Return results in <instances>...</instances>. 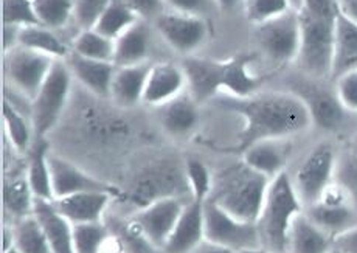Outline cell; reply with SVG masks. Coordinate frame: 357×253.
I'll return each mask as SVG.
<instances>
[{
    "mask_svg": "<svg viewBox=\"0 0 357 253\" xmlns=\"http://www.w3.org/2000/svg\"><path fill=\"white\" fill-rule=\"evenodd\" d=\"M224 109L241 115L239 151L261 140L289 139L312 126L307 107L294 92H258L249 98H225Z\"/></svg>",
    "mask_w": 357,
    "mask_h": 253,
    "instance_id": "obj_1",
    "label": "cell"
},
{
    "mask_svg": "<svg viewBox=\"0 0 357 253\" xmlns=\"http://www.w3.org/2000/svg\"><path fill=\"white\" fill-rule=\"evenodd\" d=\"M271 181L241 160L215 176L210 199L238 220L257 222Z\"/></svg>",
    "mask_w": 357,
    "mask_h": 253,
    "instance_id": "obj_2",
    "label": "cell"
},
{
    "mask_svg": "<svg viewBox=\"0 0 357 253\" xmlns=\"http://www.w3.org/2000/svg\"><path fill=\"white\" fill-rule=\"evenodd\" d=\"M305 210L289 174L281 173L272 179L257 220L261 249L287 253V238L295 217Z\"/></svg>",
    "mask_w": 357,
    "mask_h": 253,
    "instance_id": "obj_3",
    "label": "cell"
},
{
    "mask_svg": "<svg viewBox=\"0 0 357 253\" xmlns=\"http://www.w3.org/2000/svg\"><path fill=\"white\" fill-rule=\"evenodd\" d=\"M185 194H190L185 165L176 160L163 159L143 168L134 177L123 199L139 210L155 201L167 197H185Z\"/></svg>",
    "mask_w": 357,
    "mask_h": 253,
    "instance_id": "obj_4",
    "label": "cell"
},
{
    "mask_svg": "<svg viewBox=\"0 0 357 253\" xmlns=\"http://www.w3.org/2000/svg\"><path fill=\"white\" fill-rule=\"evenodd\" d=\"M298 15L301 29L298 61L301 67L312 78H331L337 16H314L303 10H298Z\"/></svg>",
    "mask_w": 357,
    "mask_h": 253,
    "instance_id": "obj_5",
    "label": "cell"
},
{
    "mask_svg": "<svg viewBox=\"0 0 357 253\" xmlns=\"http://www.w3.org/2000/svg\"><path fill=\"white\" fill-rule=\"evenodd\" d=\"M73 75L66 59L54 61L49 77L31 101V125L38 137L52 132L63 117L70 98Z\"/></svg>",
    "mask_w": 357,
    "mask_h": 253,
    "instance_id": "obj_6",
    "label": "cell"
},
{
    "mask_svg": "<svg viewBox=\"0 0 357 253\" xmlns=\"http://www.w3.org/2000/svg\"><path fill=\"white\" fill-rule=\"evenodd\" d=\"M204 220L207 243L236 253L261 249L257 224L238 220L211 199L204 204Z\"/></svg>",
    "mask_w": 357,
    "mask_h": 253,
    "instance_id": "obj_7",
    "label": "cell"
},
{
    "mask_svg": "<svg viewBox=\"0 0 357 253\" xmlns=\"http://www.w3.org/2000/svg\"><path fill=\"white\" fill-rule=\"evenodd\" d=\"M255 39L261 52L273 64L284 66L298 59L301 40L298 10H291L264 24L255 25Z\"/></svg>",
    "mask_w": 357,
    "mask_h": 253,
    "instance_id": "obj_8",
    "label": "cell"
},
{
    "mask_svg": "<svg viewBox=\"0 0 357 253\" xmlns=\"http://www.w3.org/2000/svg\"><path fill=\"white\" fill-rule=\"evenodd\" d=\"M54 61L47 54L17 45L5 53V78L15 91L31 102L49 77Z\"/></svg>",
    "mask_w": 357,
    "mask_h": 253,
    "instance_id": "obj_9",
    "label": "cell"
},
{
    "mask_svg": "<svg viewBox=\"0 0 357 253\" xmlns=\"http://www.w3.org/2000/svg\"><path fill=\"white\" fill-rule=\"evenodd\" d=\"M335 165L337 157L329 143H320L306 155L292 179L305 208L319 202L324 191L334 182Z\"/></svg>",
    "mask_w": 357,
    "mask_h": 253,
    "instance_id": "obj_10",
    "label": "cell"
},
{
    "mask_svg": "<svg viewBox=\"0 0 357 253\" xmlns=\"http://www.w3.org/2000/svg\"><path fill=\"white\" fill-rule=\"evenodd\" d=\"M157 31L171 49L182 54H193L207 43L210 36V25L207 19L196 15H187L181 11H163L154 20Z\"/></svg>",
    "mask_w": 357,
    "mask_h": 253,
    "instance_id": "obj_11",
    "label": "cell"
},
{
    "mask_svg": "<svg viewBox=\"0 0 357 253\" xmlns=\"http://www.w3.org/2000/svg\"><path fill=\"white\" fill-rule=\"evenodd\" d=\"M50 168L54 199L77 193H87V191L109 193L115 199H123L125 197V191H121L114 183L101 181L98 177L86 173L84 169H81L70 160L64 159V157L50 153Z\"/></svg>",
    "mask_w": 357,
    "mask_h": 253,
    "instance_id": "obj_12",
    "label": "cell"
},
{
    "mask_svg": "<svg viewBox=\"0 0 357 253\" xmlns=\"http://www.w3.org/2000/svg\"><path fill=\"white\" fill-rule=\"evenodd\" d=\"M187 202L183 197H167L139 208L130 220L157 249L163 250Z\"/></svg>",
    "mask_w": 357,
    "mask_h": 253,
    "instance_id": "obj_13",
    "label": "cell"
},
{
    "mask_svg": "<svg viewBox=\"0 0 357 253\" xmlns=\"http://www.w3.org/2000/svg\"><path fill=\"white\" fill-rule=\"evenodd\" d=\"M303 100L311 115L312 125L319 126L324 131L335 132L345 125L348 111L342 106L335 91L319 86L317 83H300L295 86V92Z\"/></svg>",
    "mask_w": 357,
    "mask_h": 253,
    "instance_id": "obj_14",
    "label": "cell"
},
{
    "mask_svg": "<svg viewBox=\"0 0 357 253\" xmlns=\"http://www.w3.org/2000/svg\"><path fill=\"white\" fill-rule=\"evenodd\" d=\"M182 68L187 91L197 105L215 100L222 92V61L190 54Z\"/></svg>",
    "mask_w": 357,
    "mask_h": 253,
    "instance_id": "obj_15",
    "label": "cell"
},
{
    "mask_svg": "<svg viewBox=\"0 0 357 253\" xmlns=\"http://www.w3.org/2000/svg\"><path fill=\"white\" fill-rule=\"evenodd\" d=\"M185 89H187V78L182 66L173 63L151 64L145 92H143V105L163 107L182 95Z\"/></svg>",
    "mask_w": 357,
    "mask_h": 253,
    "instance_id": "obj_16",
    "label": "cell"
},
{
    "mask_svg": "<svg viewBox=\"0 0 357 253\" xmlns=\"http://www.w3.org/2000/svg\"><path fill=\"white\" fill-rule=\"evenodd\" d=\"M204 204L190 199L185 205L173 233L165 244V253H193L205 243Z\"/></svg>",
    "mask_w": 357,
    "mask_h": 253,
    "instance_id": "obj_17",
    "label": "cell"
},
{
    "mask_svg": "<svg viewBox=\"0 0 357 253\" xmlns=\"http://www.w3.org/2000/svg\"><path fill=\"white\" fill-rule=\"evenodd\" d=\"M292 151L291 141L287 139L261 140L243 149V162L257 173L272 181L284 173L286 163Z\"/></svg>",
    "mask_w": 357,
    "mask_h": 253,
    "instance_id": "obj_18",
    "label": "cell"
},
{
    "mask_svg": "<svg viewBox=\"0 0 357 253\" xmlns=\"http://www.w3.org/2000/svg\"><path fill=\"white\" fill-rule=\"evenodd\" d=\"M115 199L112 194L100 193V191H87L53 199V205L61 215L72 225L100 222L105 217L106 210L111 201Z\"/></svg>",
    "mask_w": 357,
    "mask_h": 253,
    "instance_id": "obj_19",
    "label": "cell"
},
{
    "mask_svg": "<svg viewBox=\"0 0 357 253\" xmlns=\"http://www.w3.org/2000/svg\"><path fill=\"white\" fill-rule=\"evenodd\" d=\"M255 59V53H236L222 61V92L231 98H249L258 93L264 78L250 70Z\"/></svg>",
    "mask_w": 357,
    "mask_h": 253,
    "instance_id": "obj_20",
    "label": "cell"
},
{
    "mask_svg": "<svg viewBox=\"0 0 357 253\" xmlns=\"http://www.w3.org/2000/svg\"><path fill=\"white\" fill-rule=\"evenodd\" d=\"M73 78L86 87L95 97L109 98L111 95V86L115 75L116 66L107 61H97L79 56L77 53H70L66 59Z\"/></svg>",
    "mask_w": 357,
    "mask_h": 253,
    "instance_id": "obj_21",
    "label": "cell"
},
{
    "mask_svg": "<svg viewBox=\"0 0 357 253\" xmlns=\"http://www.w3.org/2000/svg\"><path fill=\"white\" fill-rule=\"evenodd\" d=\"M149 68L151 64L148 63L116 67L109 98L123 109L143 105V92H145Z\"/></svg>",
    "mask_w": 357,
    "mask_h": 253,
    "instance_id": "obj_22",
    "label": "cell"
},
{
    "mask_svg": "<svg viewBox=\"0 0 357 253\" xmlns=\"http://www.w3.org/2000/svg\"><path fill=\"white\" fill-rule=\"evenodd\" d=\"M25 176L29 179L31 191L36 201H53V183L50 168L49 141L44 137H38L31 149L26 154Z\"/></svg>",
    "mask_w": 357,
    "mask_h": 253,
    "instance_id": "obj_23",
    "label": "cell"
},
{
    "mask_svg": "<svg viewBox=\"0 0 357 253\" xmlns=\"http://www.w3.org/2000/svg\"><path fill=\"white\" fill-rule=\"evenodd\" d=\"M333 245L334 238L314 224L305 210L295 217L287 238V253H328Z\"/></svg>",
    "mask_w": 357,
    "mask_h": 253,
    "instance_id": "obj_24",
    "label": "cell"
},
{
    "mask_svg": "<svg viewBox=\"0 0 357 253\" xmlns=\"http://www.w3.org/2000/svg\"><path fill=\"white\" fill-rule=\"evenodd\" d=\"M34 216L43 225L53 253H75L73 225L54 208L52 201H36Z\"/></svg>",
    "mask_w": 357,
    "mask_h": 253,
    "instance_id": "obj_25",
    "label": "cell"
},
{
    "mask_svg": "<svg viewBox=\"0 0 357 253\" xmlns=\"http://www.w3.org/2000/svg\"><path fill=\"white\" fill-rule=\"evenodd\" d=\"M151 49V30L148 20L139 19L120 38L115 39L114 64L116 67L146 63Z\"/></svg>",
    "mask_w": 357,
    "mask_h": 253,
    "instance_id": "obj_26",
    "label": "cell"
},
{
    "mask_svg": "<svg viewBox=\"0 0 357 253\" xmlns=\"http://www.w3.org/2000/svg\"><path fill=\"white\" fill-rule=\"evenodd\" d=\"M357 68V24L339 11L334 31V59L331 79Z\"/></svg>",
    "mask_w": 357,
    "mask_h": 253,
    "instance_id": "obj_27",
    "label": "cell"
},
{
    "mask_svg": "<svg viewBox=\"0 0 357 253\" xmlns=\"http://www.w3.org/2000/svg\"><path fill=\"white\" fill-rule=\"evenodd\" d=\"M305 213L311 217L314 224H317L333 238H337L345 231L357 227V207L353 204L326 205L315 202L305 208Z\"/></svg>",
    "mask_w": 357,
    "mask_h": 253,
    "instance_id": "obj_28",
    "label": "cell"
},
{
    "mask_svg": "<svg viewBox=\"0 0 357 253\" xmlns=\"http://www.w3.org/2000/svg\"><path fill=\"white\" fill-rule=\"evenodd\" d=\"M197 102L190 93H182L162 107V125L165 131L174 137L193 132L199 123Z\"/></svg>",
    "mask_w": 357,
    "mask_h": 253,
    "instance_id": "obj_29",
    "label": "cell"
},
{
    "mask_svg": "<svg viewBox=\"0 0 357 253\" xmlns=\"http://www.w3.org/2000/svg\"><path fill=\"white\" fill-rule=\"evenodd\" d=\"M19 45L25 49L47 54L53 59H67L72 49L63 39H61L54 30L47 29L44 25H29L22 26L19 34Z\"/></svg>",
    "mask_w": 357,
    "mask_h": 253,
    "instance_id": "obj_30",
    "label": "cell"
},
{
    "mask_svg": "<svg viewBox=\"0 0 357 253\" xmlns=\"http://www.w3.org/2000/svg\"><path fill=\"white\" fill-rule=\"evenodd\" d=\"M34 205H36V197L33 194L25 173L5 181L3 207L6 213L16 221L24 220L34 215Z\"/></svg>",
    "mask_w": 357,
    "mask_h": 253,
    "instance_id": "obj_31",
    "label": "cell"
},
{
    "mask_svg": "<svg viewBox=\"0 0 357 253\" xmlns=\"http://www.w3.org/2000/svg\"><path fill=\"white\" fill-rule=\"evenodd\" d=\"M3 125L5 135L8 139L13 151L19 154H29L33 146L31 137L34 128L30 125L24 114L19 111L15 102L5 100L3 102Z\"/></svg>",
    "mask_w": 357,
    "mask_h": 253,
    "instance_id": "obj_32",
    "label": "cell"
},
{
    "mask_svg": "<svg viewBox=\"0 0 357 253\" xmlns=\"http://www.w3.org/2000/svg\"><path fill=\"white\" fill-rule=\"evenodd\" d=\"M137 20H139V16L123 0H111V3L101 13L93 29L115 40L130 29Z\"/></svg>",
    "mask_w": 357,
    "mask_h": 253,
    "instance_id": "obj_33",
    "label": "cell"
},
{
    "mask_svg": "<svg viewBox=\"0 0 357 253\" xmlns=\"http://www.w3.org/2000/svg\"><path fill=\"white\" fill-rule=\"evenodd\" d=\"M72 52L89 59L114 63L115 40L95 29L81 30L72 43Z\"/></svg>",
    "mask_w": 357,
    "mask_h": 253,
    "instance_id": "obj_34",
    "label": "cell"
},
{
    "mask_svg": "<svg viewBox=\"0 0 357 253\" xmlns=\"http://www.w3.org/2000/svg\"><path fill=\"white\" fill-rule=\"evenodd\" d=\"M15 247L20 253H53L43 225L31 215L15 222Z\"/></svg>",
    "mask_w": 357,
    "mask_h": 253,
    "instance_id": "obj_35",
    "label": "cell"
},
{
    "mask_svg": "<svg viewBox=\"0 0 357 253\" xmlns=\"http://www.w3.org/2000/svg\"><path fill=\"white\" fill-rule=\"evenodd\" d=\"M82 120H84V128L87 132L95 139L101 140H112V139H121L129 134L130 126L125 120L114 118L112 114H107L97 109H86L82 112Z\"/></svg>",
    "mask_w": 357,
    "mask_h": 253,
    "instance_id": "obj_36",
    "label": "cell"
},
{
    "mask_svg": "<svg viewBox=\"0 0 357 253\" xmlns=\"http://www.w3.org/2000/svg\"><path fill=\"white\" fill-rule=\"evenodd\" d=\"M112 230L100 222L73 225V245L75 253H102Z\"/></svg>",
    "mask_w": 357,
    "mask_h": 253,
    "instance_id": "obj_37",
    "label": "cell"
},
{
    "mask_svg": "<svg viewBox=\"0 0 357 253\" xmlns=\"http://www.w3.org/2000/svg\"><path fill=\"white\" fill-rule=\"evenodd\" d=\"M40 25L59 30L75 16V0H33Z\"/></svg>",
    "mask_w": 357,
    "mask_h": 253,
    "instance_id": "obj_38",
    "label": "cell"
},
{
    "mask_svg": "<svg viewBox=\"0 0 357 253\" xmlns=\"http://www.w3.org/2000/svg\"><path fill=\"white\" fill-rule=\"evenodd\" d=\"M183 165H185V176H187V182L190 188V199L199 201V202H207L211 197L215 176L211 174L208 167L199 159H188Z\"/></svg>",
    "mask_w": 357,
    "mask_h": 253,
    "instance_id": "obj_39",
    "label": "cell"
},
{
    "mask_svg": "<svg viewBox=\"0 0 357 253\" xmlns=\"http://www.w3.org/2000/svg\"><path fill=\"white\" fill-rule=\"evenodd\" d=\"M295 10L291 0H245V17L253 25L264 24Z\"/></svg>",
    "mask_w": 357,
    "mask_h": 253,
    "instance_id": "obj_40",
    "label": "cell"
},
{
    "mask_svg": "<svg viewBox=\"0 0 357 253\" xmlns=\"http://www.w3.org/2000/svg\"><path fill=\"white\" fill-rule=\"evenodd\" d=\"M3 25L29 26L38 25L39 20L33 0H3Z\"/></svg>",
    "mask_w": 357,
    "mask_h": 253,
    "instance_id": "obj_41",
    "label": "cell"
},
{
    "mask_svg": "<svg viewBox=\"0 0 357 253\" xmlns=\"http://www.w3.org/2000/svg\"><path fill=\"white\" fill-rule=\"evenodd\" d=\"M116 235L121 239L125 253H165L163 250L157 249L155 245L142 233L139 225L132 220L121 224L120 230L116 231Z\"/></svg>",
    "mask_w": 357,
    "mask_h": 253,
    "instance_id": "obj_42",
    "label": "cell"
},
{
    "mask_svg": "<svg viewBox=\"0 0 357 253\" xmlns=\"http://www.w3.org/2000/svg\"><path fill=\"white\" fill-rule=\"evenodd\" d=\"M334 181L347 190V193L357 207V151L351 149L348 154L337 159Z\"/></svg>",
    "mask_w": 357,
    "mask_h": 253,
    "instance_id": "obj_43",
    "label": "cell"
},
{
    "mask_svg": "<svg viewBox=\"0 0 357 253\" xmlns=\"http://www.w3.org/2000/svg\"><path fill=\"white\" fill-rule=\"evenodd\" d=\"M109 3H111V0H75L73 19L77 20L81 30L93 29L101 13L106 10Z\"/></svg>",
    "mask_w": 357,
    "mask_h": 253,
    "instance_id": "obj_44",
    "label": "cell"
},
{
    "mask_svg": "<svg viewBox=\"0 0 357 253\" xmlns=\"http://www.w3.org/2000/svg\"><path fill=\"white\" fill-rule=\"evenodd\" d=\"M335 95L348 112L357 114V68L335 78Z\"/></svg>",
    "mask_w": 357,
    "mask_h": 253,
    "instance_id": "obj_45",
    "label": "cell"
},
{
    "mask_svg": "<svg viewBox=\"0 0 357 253\" xmlns=\"http://www.w3.org/2000/svg\"><path fill=\"white\" fill-rule=\"evenodd\" d=\"M165 3L174 11L187 13V15H196L202 17L207 16L208 13H211L215 8H218L215 0H165Z\"/></svg>",
    "mask_w": 357,
    "mask_h": 253,
    "instance_id": "obj_46",
    "label": "cell"
},
{
    "mask_svg": "<svg viewBox=\"0 0 357 253\" xmlns=\"http://www.w3.org/2000/svg\"><path fill=\"white\" fill-rule=\"evenodd\" d=\"M139 19H157L165 11V0H123Z\"/></svg>",
    "mask_w": 357,
    "mask_h": 253,
    "instance_id": "obj_47",
    "label": "cell"
},
{
    "mask_svg": "<svg viewBox=\"0 0 357 253\" xmlns=\"http://www.w3.org/2000/svg\"><path fill=\"white\" fill-rule=\"evenodd\" d=\"M334 247L345 253H357V227L334 238Z\"/></svg>",
    "mask_w": 357,
    "mask_h": 253,
    "instance_id": "obj_48",
    "label": "cell"
},
{
    "mask_svg": "<svg viewBox=\"0 0 357 253\" xmlns=\"http://www.w3.org/2000/svg\"><path fill=\"white\" fill-rule=\"evenodd\" d=\"M20 26L3 25V52H10L19 45Z\"/></svg>",
    "mask_w": 357,
    "mask_h": 253,
    "instance_id": "obj_49",
    "label": "cell"
},
{
    "mask_svg": "<svg viewBox=\"0 0 357 253\" xmlns=\"http://www.w3.org/2000/svg\"><path fill=\"white\" fill-rule=\"evenodd\" d=\"M337 6L343 16L357 24V0H337Z\"/></svg>",
    "mask_w": 357,
    "mask_h": 253,
    "instance_id": "obj_50",
    "label": "cell"
},
{
    "mask_svg": "<svg viewBox=\"0 0 357 253\" xmlns=\"http://www.w3.org/2000/svg\"><path fill=\"white\" fill-rule=\"evenodd\" d=\"M15 225H5L3 227V233H2V245H3V252L11 250L15 247Z\"/></svg>",
    "mask_w": 357,
    "mask_h": 253,
    "instance_id": "obj_51",
    "label": "cell"
},
{
    "mask_svg": "<svg viewBox=\"0 0 357 253\" xmlns=\"http://www.w3.org/2000/svg\"><path fill=\"white\" fill-rule=\"evenodd\" d=\"M193 253H236L230 249H225L221 247V245H216V244H211V243H202L199 247L193 252Z\"/></svg>",
    "mask_w": 357,
    "mask_h": 253,
    "instance_id": "obj_52",
    "label": "cell"
},
{
    "mask_svg": "<svg viewBox=\"0 0 357 253\" xmlns=\"http://www.w3.org/2000/svg\"><path fill=\"white\" fill-rule=\"evenodd\" d=\"M218 8L221 10H233L238 3V0H215Z\"/></svg>",
    "mask_w": 357,
    "mask_h": 253,
    "instance_id": "obj_53",
    "label": "cell"
},
{
    "mask_svg": "<svg viewBox=\"0 0 357 253\" xmlns=\"http://www.w3.org/2000/svg\"><path fill=\"white\" fill-rule=\"evenodd\" d=\"M291 3L295 10H300L301 5H303V0H291Z\"/></svg>",
    "mask_w": 357,
    "mask_h": 253,
    "instance_id": "obj_54",
    "label": "cell"
},
{
    "mask_svg": "<svg viewBox=\"0 0 357 253\" xmlns=\"http://www.w3.org/2000/svg\"><path fill=\"white\" fill-rule=\"evenodd\" d=\"M351 149L353 151H357V134L353 137V140H351Z\"/></svg>",
    "mask_w": 357,
    "mask_h": 253,
    "instance_id": "obj_55",
    "label": "cell"
},
{
    "mask_svg": "<svg viewBox=\"0 0 357 253\" xmlns=\"http://www.w3.org/2000/svg\"><path fill=\"white\" fill-rule=\"evenodd\" d=\"M244 253H273V252H267L264 249H257V250H249V252H244Z\"/></svg>",
    "mask_w": 357,
    "mask_h": 253,
    "instance_id": "obj_56",
    "label": "cell"
},
{
    "mask_svg": "<svg viewBox=\"0 0 357 253\" xmlns=\"http://www.w3.org/2000/svg\"><path fill=\"white\" fill-rule=\"evenodd\" d=\"M328 253H345V252H342L340 249H337V247H334V245H333V249H331V250H329Z\"/></svg>",
    "mask_w": 357,
    "mask_h": 253,
    "instance_id": "obj_57",
    "label": "cell"
},
{
    "mask_svg": "<svg viewBox=\"0 0 357 253\" xmlns=\"http://www.w3.org/2000/svg\"><path fill=\"white\" fill-rule=\"evenodd\" d=\"M3 253H20V252H19L16 247H13L11 250H6V252H3Z\"/></svg>",
    "mask_w": 357,
    "mask_h": 253,
    "instance_id": "obj_58",
    "label": "cell"
}]
</instances>
